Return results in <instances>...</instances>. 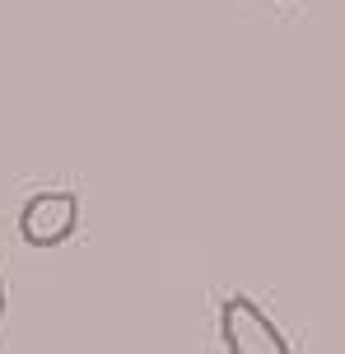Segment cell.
Returning <instances> with one entry per match:
<instances>
[{"instance_id":"1","label":"cell","mask_w":345,"mask_h":354,"mask_svg":"<svg viewBox=\"0 0 345 354\" xmlns=\"http://www.w3.org/2000/svg\"><path fill=\"white\" fill-rule=\"evenodd\" d=\"M219 340L224 354H294L271 313L248 294H229L219 303Z\"/></svg>"},{"instance_id":"2","label":"cell","mask_w":345,"mask_h":354,"mask_svg":"<svg viewBox=\"0 0 345 354\" xmlns=\"http://www.w3.org/2000/svg\"><path fill=\"white\" fill-rule=\"evenodd\" d=\"M80 229V192H37L19 210V238L28 248H61Z\"/></svg>"},{"instance_id":"3","label":"cell","mask_w":345,"mask_h":354,"mask_svg":"<svg viewBox=\"0 0 345 354\" xmlns=\"http://www.w3.org/2000/svg\"><path fill=\"white\" fill-rule=\"evenodd\" d=\"M0 322H5V275H0Z\"/></svg>"}]
</instances>
